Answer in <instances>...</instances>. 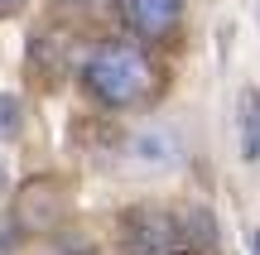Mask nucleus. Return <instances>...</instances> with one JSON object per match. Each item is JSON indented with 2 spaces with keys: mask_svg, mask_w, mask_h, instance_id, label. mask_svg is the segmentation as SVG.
Here are the masks:
<instances>
[{
  "mask_svg": "<svg viewBox=\"0 0 260 255\" xmlns=\"http://www.w3.org/2000/svg\"><path fill=\"white\" fill-rule=\"evenodd\" d=\"M82 87L106 111H130L154 92V63L135 44H96L82 58Z\"/></svg>",
  "mask_w": 260,
  "mask_h": 255,
  "instance_id": "f257e3e1",
  "label": "nucleus"
},
{
  "mask_svg": "<svg viewBox=\"0 0 260 255\" xmlns=\"http://www.w3.org/2000/svg\"><path fill=\"white\" fill-rule=\"evenodd\" d=\"M10 222H15L19 236H58L63 222H68V183L53 178V173L24 178V183L15 188Z\"/></svg>",
  "mask_w": 260,
  "mask_h": 255,
  "instance_id": "f03ea898",
  "label": "nucleus"
},
{
  "mask_svg": "<svg viewBox=\"0 0 260 255\" xmlns=\"http://www.w3.org/2000/svg\"><path fill=\"white\" fill-rule=\"evenodd\" d=\"M121 246L125 255H188L178 212L169 207H130L121 217Z\"/></svg>",
  "mask_w": 260,
  "mask_h": 255,
  "instance_id": "7ed1b4c3",
  "label": "nucleus"
},
{
  "mask_svg": "<svg viewBox=\"0 0 260 255\" xmlns=\"http://www.w3.org/2000/svg\"><path fill=\"white\" fill-rule=\"evenodd\" d=\"M125 159H130V169H140V173H169V169L183 164V140H178L169 125H140L125 140Z\"/></svg>",
  "mask_w": 260,
  "mask_h": 255,
  "instance_id": "20e7f679",
  "label": "nucleus"
},
{
  "mask_svg": "<svg viewBox=\"0 0 260 255\" xmlns=\"http://www.w3.org/2000/svg\"><path fill=\"white\" fill-rule=\"evenodd\" d=\"M116 15L140 39H169L183 19V0H116Z\"/></svg>",
  "mask_w": 260,
  "mask_h": 255,
  "instance_id": "39448f33",
  "label": "nucleus"
},
{
  "mask_svg": "<svg viewBox=\"0 0 260 255\" xmlns=\"http://www.w3.org/2000/svg\"><path fill=\"white\" fill-rule=\"evenodd\" d=\"M178 227H183L188 255H217L222 231H217V217L207 207H178Z\"/></svg>",
  "mask_w": 260,
  "mask_h": 255,
  "instance_id": "423d86ee",
  "label": "nucleus"
},
{
  "mask_svg": "<svg viewBox=\"0 0 260 255\" xmlns=\"http://www.w3.org/2000/svg\"><path fill=\"white\" fill-rule=\"evenodd\" d=\"M236 140H241V159L260 164V92L241 87L236 96Z\"/></svg>",
  "mask_w": 260,
  "mask_h": 255,
  "instance_id": "0eeeda50",
  "label": "nucleus"
},
{
  "mask_svg": "<svg viewBox=\"0 0 260 255\" xmlns=\"http://www.w3.org/2000/svg\"><path fill=\"white\" fill-rule=\"evenodd\" d=\"M63 53H68V39L63 34H34V44H29V63H34L44 77L63 72Z\"/></svg>",
  "mask_w": 260,
  "mask_h": 255,
  "instance_id": "6e6552de",
  "label": "nucleus"
},
{
  "mask_svg": "<svg viewBox=\"0 0 260 255\" xmlns=\"http://www.w3.org/2000/svg\"><path fill=\"white\" fill-rule=\"evenodd\" d=\"M24 130V106H19V96H0V140H15V135Z\"/></svg>",
  "mask_w": 260,
  "mask_h": 255,
  "instance_id": "1a4fd4ad",
  "label": "nucleus"
},
{
  "mask_svg": "<svg viewBox=\"0 0 260 255\" xmlns=\"http://www.w3.org/2000/svg\"><path fill=\"white\" fill-rule=\"evenodd\" d=\"M15 246H19V231H15V222H10V217H0V255H10Z\"/></svg>",
  "mask_w": 260,
  "mask_h": 255,
  "instance_id": "9d476101",
  "label": "nucleus"
},
{
  "mask_svg": "<svg viewBox=\"0 0 260 255\" xmlns=\"http://www.w3.org/2000/svg\"><path fill=\"white\" fill-rule=\"evenodd\" d=\"M58 255H92V246H87V241H77V236H63V231H58Z\"/></svg>",
  "mask_w": 260,
  "mask_h": 255,
  "instance_id": "9b49d317",
  "label": "nucleus"
},
{
  "mask_svg": "<svg viewBox=\"0 0 260 255\" xmlns=\"http://www.w3.org/2000/svg\"><path fill=\"white\" fill-rule=\"evenodd\" d=\"M24 5H29V0H0V19H15Z\"/></svg>",
  "mask_w": 260,
  "mask_h": 255,
  "instance_id": "f8f14e48",
  "label": "nucleus"
},
{
  "mask_svg": "<svg viewBox=\"0 0 260 255\" xmlns=\"http://www.w3.org/2000/svg\"><path fill=\"white\" fill-rule=\"evenodd\" d=\"M58 5H68V10H92V5H102V0H58Z\"/></svg>",
  "mask_w": 260,
  "mask_h": 255,
  "instance_id": "ddd939ff",
  "label": "nucleus"
},
{
  "mask_svg": "<svg viewBox=\"0 0 260 255\" xmlns=\"http://www.w3.org/2000/svg\"><path fill=\"white\" fill-rule=\"evenodd\" d=\"M251 255H260V231H255V236H251Z\"/></svg>",
  "mask_w": 260,
  "mask_h": 255,
  "instance_id": "4468645a",
  "label": "nucleus"
}]
</instances>
